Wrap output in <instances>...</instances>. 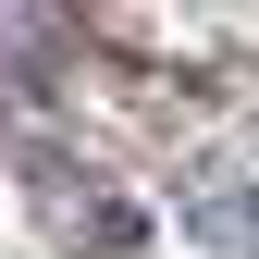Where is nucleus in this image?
<instances>
[{"label":"nucleus","mask_w":259,"mask_h":259,"mask_svg":"<svg viewBox=\"0 0 259 259\" xmlns=\"http://www.w3.org/2000/svg\"><path fill=\"white\" fill-rule=\"evenodd\" d=\"M50 222H62L74 247H136V210H111L87 173H50Z\"/></svg>","instance_id":"f03ea898"},{"label":"nucleus","mask_w":259,"mask_h":259,"mask_svg":"<svg viewBox=\"0 0 259 259\" xmlns=\"http://www.w3.org/2000/svg\"><path fill=\"white\" fill-rule=\"evenodd\" d=\"M185 235H198L210 259H259V185H235V173H210L198 198H185Z\"/></svg>","instance_id":"f257e3e1"}]
</instances>
